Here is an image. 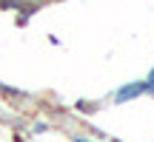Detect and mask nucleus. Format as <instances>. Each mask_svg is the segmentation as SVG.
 Listing matches in <instances>:
<instances>
[{
	"instance_id": "1",
	"label": "nucleus",
	"mask_w": 154,
	"mask_h": 142,
	"mask_svg": "<svg viewBox=\"0 0 154 142\" xmlns=\"http://www.w3.org/2000/svg\"><path fill=\"white\" fill-rule=\"evenodd\" d=\"M146 88H149V82H131V85H123L120 91H117V102H126V99H131V97H140Z\"/></svg>"
},
{
	"instance_id": "2",
	"label": "nucleus",
	"mask_w": 154,
	"mask_h": 142,
	"mask_svg": "<svg viewBox=\"0 0 154 142\" xmlns=\"http://www.w3.org/2000/svg\"><path fill=\"white\" fill-rule=\"evenodd\" d=\"M29 3H37V0H29Z\"/></svg>"
}]
</instances>
